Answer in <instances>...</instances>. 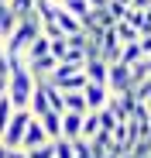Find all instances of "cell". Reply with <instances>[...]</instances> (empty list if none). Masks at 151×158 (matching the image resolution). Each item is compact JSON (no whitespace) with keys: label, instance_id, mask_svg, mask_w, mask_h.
Listing matches in <instances>:
<instances>
[{"label":"cell","instance_id":"12","mask_svg":"<svg viewBox=\"0 0 151 158\" xmlns=\"http://www.w3.org/2000/svg\"><path fill=\"white\" fill-rule=\"evenodd\" d=\"M7 7L17 21H28V17H38L35 14V0H7Z\"/></svg>","mask_w":151,"mask_h":158},{"label":"cell","instance_id":"23","mask_svg":"<svg viewBox=\"0 0 151 158\" xmlns=\"http://www.w3.org/2000/svg\"><path fill=\"white\" fill-rule=\"evenodd\" d=\"M7 158H28V155H24V148H7Z\"/></svg>","mask_w":151,"mask_h":158},{"label":"cell","instance_id":"2","mask_svg":"<svg viewBox=\"0 0 151 158\" xmlns=\"http://www.w3.org/2000/svg\"><path fill=\"white\" fill-rule=\"evenodd\" d=\"M38 31H41V21H38V17L17 21V24H14V31L7 35V48H4V52H7V55H24L28 41H31V38H35Z\"/></svg>","mask_w":151,"mask_h":158},{"label":"cell","instance_id":"3","mask_svg":"<svg viewBox=\"0 0 151 158\" xmlns=\"http://www.w3.org/2000/svg\"><path fill=\"white\" fill-rule=\"evenodd\" d=\"M31 120V110H14L7 127H4V134H0V141H4L7 148H21V138H24V124Z\"/></svg>","mask_w":151,"mask_h":158},{"label":"cell","instance_id":"19","mask_svg":"<svg viewBox=\"0 0 151 158\" xmlns=\"http://www.w3.org/2000/svg\"><path fill=\"white\" fill-rule=\"evenodd\" d=\"M24 155H28V158H52V141L35 144V148H24Z\"/></svg>","mask_w":151,"mask_h":158},{"label":"cell","instance_id":"20","mask_svg":"<svg viewBox=\"0 0 151 158\" xmlns=\"http://www.w3.org/2000/svg\"><path fill=\"white\" fill-rule=\"evenodd\" d=\"M10 114H14V107H10V100H7V96H0V134H4V127H7Z\"/></svg>","mask_w":151,"mask_h":158},{"label":"cell","instance_id":"9","mask_svg":"<svg viewBox=\"0 0 151 158\" xmlns=\"http://www.w3.org/2000/svg\"><path fill=\"white\" fill-rule=\"evenodd\" d=\"M45 141H48V134L41 131L38 117H31L28 124H24V138H21V148H35V144H45Z\"/></svg>","mask_w":151,"mask_h":158},{"label":"cell","instance_id":"7","mask_svg":"<svg viewBox=\"0 0 151 158\" xmlns=\"http://www.w3.org/2000/svg\"><path fill=\"white\" fill-rule=\"evenodd\" d=\"M38 124H41V131L48 134V141L62 138V114H59V110H45V114H38Z\"/></svg>","mask_w":151,"mask_h":158},{"label":"cell","instance_id":"22","mask_svg":"<svg viewBox=\"0 0 151 158\" xmlns=\"http://www.w3.org/2000/svg\"><path fill=\"white\" fill-rule=\"evenodd\" d=\"M0 76H7V52H4V45H0Z\"/></svg>","mask_w":151,"mask_h":158},{"label":"cell","instance_id":"1","mask_svg":"<svg viewBox=\"0 0 151 158\" xmlns=\"http://www.w3.org/2000/svg\"><path fill=\"white\" fill-rule=\"evenodd\" d=\"M35 93V76L28 72L21 55H7V100L14 110H28V100Z\"/></svg>","mask_w":151,"mask_h":158},{"label":"cell","instance_id":"24","mask_svg":"<svg viewBox=\"0 0 151 158\" xmlns=\"http://www.w3.org/2000/svg\"><path fill=\"white\" fill-rule=\"evenodd\" d=\"M86 4H89V10H100V7H107L110 0H86Z\"/></svg>","mask_w":151,"mask_h":158},{"label":"cell","instance_id":"8","mask_svg":"<svg viewBox=\"0 0 151 158\" xmlns=\"http://www.w3.org/2000/svg\"><path fill=\"white\" fill-rule=\"evenodd\" d=\"M62 138H65V141H76V138H83V114L62 110Z\"/></svg>","mask_w":151,"mask_h":158},{"label":"cell","instance_id":"18","mask_svg":"<svg viewBox=\"0 0 151 158\" xmlns=\"http://www.w3.org/2000/svg\"><path fill=\"white\" fill-rule=\"evenodd\" d=\"M100 131V117H96V110H86L83 114V138H93Z\"/></svg>","mask_w":151,"mask_h":158},{"label":"cell","instance_id":"17","mask_svg":"<svg viewBox=\"0 0 151 158\" xmlns=\"http://www.w3.org/2000/svg\"><path fill=\"white\" fill-rule=\"evenodd\" d=\"M45 96H48V110H59V114H62V89L52 86L48 79H45Z\"/></svg>","mask_w":151,"mask_h":158},{"label":"cell","instance_id":"4","mask_svg":"<svg viewBox=\"0 0 151 158\" xmlns=\"http://www.w3.org/2000/svg\"><path fill=\"white\" fill-rule=\"evenodd\" d=\"M107 89H110V93H124V89H131V65H124V62H110V69H107Z\"/></svg>","mask_w":151,"mask_h":158},{"label":"cell","instance_id":"25","mask_svg":"<svg viewBox=\"0 0 151 158\" xmlns=\"http://www.w3.org/2000/svg\"><path fill=\"white\" fill-rule=\"evenodd\" d=\"M148 4H151V0H131V4H127V7H137V10H144Z\"/></svg>","mask_w":151,"mask_h":158},{"label":"cell","instance_id":"14","mask_svg":"<svg viewBox=\"0 0 151 158\" xmlns=\"http://www.w3.org/2000/svg\"><path fill=\"white\" fill-rule=\"evenodd\" d=\"M59 4H62V10H65V14L79 17V21H86V17H89V4H86V0H59Z\"/></svg>","mask_w":151,"mask_h":158},{"label":"cell","instance_id":"6","mask_svg":"<svg viewBox=\"0 0 151 158\" xmlns=\"http://www.w3.org/2000/svg\"><path fill=\"white\" fill-rule=\"evenodd\" d=\"M24 65H28V72H31L35 79H48L52 69L59 65V59H55V55H35V59H24Z\"/></svg>","mask_w":151,"mask_h":158},{"label":"cell","instance_id":"11","mask_svg":"<svg viewBox=\"0 0 151 158\" xmlns=\"http://www.w3.org/2000/svg\"><path fill=\"white\" fill-rule=\"evenodd\" d=\"M62 110H72V114H86V96L83 89H72V93H62Z\"/></svg>","mask_w":151,"mask_h":158},{"label":"cell","instance_id":"27","mask_svg":"<svg viewBox=\"0 0 151 158\" xmlns=\"http://www.w3.org/2000/svg\"><path fill=\"white\" fill-rule=\"evenodd\" d=\"M0 158H7V144L4 141H0Z\"/></svg>","mask_w":151,"mask_h":158},{"label":"cell","instance_id":"16","mask_svg":"<svg viewBox=\"0 0 151 158\" xmlns=\"http://www.w3.org/2000/svg\"><path fill=\"white\" fill-rule=\"evenodd\" d=\"M113 35H117V41H120V45H124V41H137V38H141L127 21H117V24H113Z\"/></svg>","mask_w":151,"mask_h":158},{"label":"cell","instance_id":"21","mask_svg":"<svg viewBox=\"0 0 151 158\" xmlns=\"http://www.w3.org/2000/svg\"><path fill=\"white\" fill-rule=\"evenodd\" d=\"M137 45H141L144 55H151V31H148V35H141V38H137Z\"/></svg>","mask_w":151,"mask_h":158},{"label":"cell","instance_id":"26","mask_svg":"<svg viewBox=\"0 0 151 158\" xmlns=\"http://www.w3.org/2000/svg\"><path fill=\"white\" fill-rule=\"evenodd\" d=\"M7 93V76H0V96Z\"/></svg>","mask_w":151,"mask_h":158},{"label":"cell","instance_id":"5","mask_svg":"<svg viewBox=\"0 0 151 158\" xmlns=\"http://www.w3.org/2000/svg\"><path fill=\"white\" fill-rule=\"evenodd\" d=\"M83 96H86V107H89V110H100V107L110 100V89H107V83H89V79H86Z\"/></svg>","mask_w":151,"mask_h":158},{"label":"cell","instance_id":"28","mask_svg":"<svg viewBox=\"0 0 151 158\" xmlns=\"http://www.w3.org/2000/svg\"><path fill=\"white\" fill-rule=\"evenodd\" d=\"M148 158H151V155H148Z\"/></svg>","mask_w":151,"mask_h":158},{"label":"cell","instance_id":"13","mask_svg":"<svg viewBox=\"0 0 151 158\" xmlns=\"http://www.w3.org/2000/svg\"><path fill=\"white\" fill-rule=\"evenodd\" d=\"M141 55H144V52H141V45H137V41H124V45H120V55H117V62H124V65H134Z\"/></svg>","mask_w":151,"mask_h":158},{"label":"cell","instance_id":"10","mask_svg":"<svg viewBox=\"0 0 151 158\" xmlns=\"http://www.w3.org/2000/svg\"><path fill=\"white\" fill-rule=\"evenodd\" d=\"M107 69H110V62H103V59H86L83 62V72H86L89 83H107Z\"/></svg>","mask_w":151,"mask_h":158},{"label":"cell","instance_id":"15","mask_svg":"<svg viewBox=\"0 0 151 158\" xmlns=\"http://www.w3.org/2000/svg\"><path fill=\"white\" fill-rule=\"evenodd\" d=\"M14 24H17V17L10 14V7H7V0H0V38H7V35L14 31Z\"/></svg>","mask_w":151,"mask_h":158}]
</instances>
